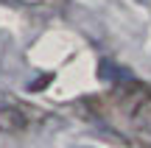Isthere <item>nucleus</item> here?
<instances>
[{"mask_svg": "<svg viewBox=\"0 0 151 148\" xmlns=\"http://www.w3.org/2000/svg\"><path fill=\"white\" fill-rule=\"evenodd\" d=\"M42 112L31 109V106L20 104V101H0V132L9 134H20L25 132L28 126H34V120H42Z\"/></svg>", "mask_w": 151, "mask_h": 148, "instance_id": "obj_1", "label": "nucleus"}, {"mask_svg": "<svg viewBox=\"0 0 151 148\" xmlns=\"http://www.w3.org/2000/svg\"><path fill=\"white\" fill-rule=\"evenodd\" d=\"M148 87H143L140 81H126V84H120L118 87V92H115V98L120 101L118 106H123L126 112H137V109H143L146 106V101H148Z\"/></svg>", "mask_w": 151, "mask_h": 148, "instance_id": "obj_2", "label": "nucleus"}, {"mask_svg": "<svg viewBox=\"0 0 151 148\" xmlns=\"http://www.w3.org/2000/svg\"><path fill=\"white\" fill-rule=\"evenodd\" d=\"M98 78H101V81H115V84L132 81V76L120 64H115L112 59H101V61H98Z\"/></svg>", "mask_w": 151, "mask_h": 148, "instance_id": "obj_3", "label": "nucleus"}, {"mask_svg": "<svg viewBox=\"0 0 151 148\" xmlns=\"http://www.w3.org/2000/svg\"><path fill=\"white\" fill-rule=\"evenodd\" d=\"M48 81H53V76H42L37 84H28V89H42V87H48Z\"/></svg>", "mask_w": 151, "mask_h": 148, "instance_id": "obj_4", "label": "nucleus"}]
</instances>
